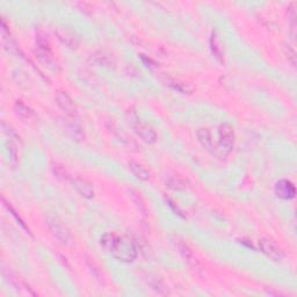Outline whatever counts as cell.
I'll return each instance as SVG.
<instances>
[{"instance_id": "7a4b0ae2", "label": "cell", "mask_w": 297, "mask_h": 297, "mask_svg": "<svg viewBox=\"0 0 297 297\" xmlns=\"http://www.w3.org/2000/svg\"><path fill=\"white\" fill-rule=\"evenodd\" d=\"M36 56L40 59V62L42 63L44 67L50 69L52 71H57L59 69L58 63L55 59L54 55H52L51 49L47 43L46 39H42L39 36L38 39V48H36Z\"/></svg>"}, {"instance_id": "3957f363", "label": "cell", "mask_w": 297, "mask_h": 297, "mask_svg": "<svg viewBox=\"0 0 297 297\" xmlns=\"http://www.w3.org/2000/svg\"><path fill=\"white\" fill-rule=\"evenodd\" d=\"M219 135V146H221V151L227 154L231 152L235 148V131L234 128L231 127L229 123H223L219 125L218 129Z\"/></svg>"}, {"instance_id": "7c38bea8", "label": "cell", "mask_w": 297, "mask_h": 297, "mask_svg": "<svg viewBox=\"0 0 297 297\" xmlns=\"http://www.w3.org/2000/svg\"><path fill=\"white\" fill-rule=\"evenodd\" d=\"M135 131L142 140L146 142V143L152 144L157 141V134L154 133V130L151 127H149V125L143 123H137L135 124Z\"/></svg>"}, {"instance_id": "2e32d148", "label": "cell", "mask_w": 297, "mask_h": 297, "mask_svg": "<svg viewBox=\"0 0 297 297\" xmlns=\"http://www.w3.org/2000/svg\"><path fill=\"white\" fill-rule=\"evenodd\" d=\"M128 196H129L130 200L135 203L136 207L138 208V210H140L142 214L148 215V207H146L145 200L143 197H142V195H141L140 192H137L136 189L130 188V189H128Z\"/></svg>"}, {"instance_id": "ba28073f", "label": "cell", "mask_w": 297, "mask_h": 297, "mask_svg": "<svg viewBox=\"0 0 297 297\" xmlns=\"http://www.w3.org/2000/svg\"><path fill=\"white\" fill-rule=\"evenodd\" d=\"M274 192L276 196L282 199V200H291V199L295 197L296 195V189L295 186L292 185V182L289 180H286V179H282L276 182L274 187Z\"/></svg>"}, {"instance_id": "4fadbf2b", "label": "cell", "mask_w": 297, "mask_h": 297, "mask_svg": "<svg viewBox=\"0 0 297 297\" xmlns=\"http://www.w3.org/2000/svg\"><path fill=\"white\" fill-rule=\"evenodd\" d=\"M89 60L94 62L97 65H101V67H114L115 65V59L111 54H107L105 51H96L91 56Z\"/></svg>"}, {"instance_id": "8992f818", "label": "cell", "mask_w": 297, "mask_h": 297, "mask_svg": "<svg viewBox=\"0 0 297 297\" xmlns=\"http://www.w3.org/2000/svg\"><path fill=\"white\" fill-rule=\"evenodd\" d=\"M176 246L179 251V253L181 254V257L185 259V261L188 263V265L193 268L195 272H201L202 271V266L201 263L199 262L197 258L194 255V252L192 249L187 245L185 242L182 241H176Z\"/></svg>"}, {"instance_id": "d6986e66", "label": "cell", "mask_w": 297, "mask_h": 297, "mask_svg": "<svg viewBox=\"0 0 297 297\" xmlns=\"http://www.w3.org/2000/svg\"><path fill=\"white\" fill-rule=\"evenodd\" d=\"M168 85H170L171 87H173L174 89H178L179 92H184V93H188L192 91V88L187 87V84L185 83H180L179 80L176 79H171L168 81Z\"/></svg>"}, {"instance_id": "277c9868", "label": "cell", "mask_w": 297, "mask_h": 297, "mask_svg": "<svg viewBox=\"0 0 297 297\" xmlns=\"http://www.w3.org/2000/svg\"><path fill=\"white\" fill-rule=\"evenodd\" d=\"M47 225L49 230L51 231V234L58 239L62 244H69L71 239V235L69 233V230L63 225L62 222H59L58 219L55 217H48L47 218Z\"/></svg>"}, {"instance_id": "6da1fadb", "label": "cell", "mask_w": 297, "mask_h": 297, "mask_svg": "<svg viewBox=\"0 0 297 297\" xmlns=\"http://www.w3.org/2000/svg\"><path fill=\"white\" fill-rule=\"evenodd\" d=\"M101 246L120 261L131 262L137 257L135 244L128 237H120L112 233L106 234L101 238Z\"/></svg>"}, {"instance_id": "30bf717a", "label": "cell", "mask_w": 297, "mask_h": 297, "mask_svg": "<svg viewBox=\"0 0 297 297\" xmlns=\"http://www.w3.org/2000/svg\"><path fill=\"white\" fill-rule=\"evenodd\" d=\"M72 186H73V188H75L83 197L85 199L94 197L95 192H94V188H93V185L89 181L85 180V179H81V178L72 179Z\"/></svg>"}, {"instance_id": "9a60e30c", "label": "cell", "mask_w": 297, "mask_h": 297, "mask_svg": "<svg viewBox=\"0 0 297 297\" xmlns=\"http://www.w3.org/2000/svg\"><path fill=\"white\" fill-rule=\"evenodd\" d=\"M129 170L131 171V173L135 176L137 179H140V180H143V181H146L149 180L150 179V173L149 171L146 170L143 165L140 164V162L137 161H129Z\"/></svg>"}, {"instance_id": "9c48e42d", "label": "cell", "mask_w": 297, "mask_h": 297, "mask_svg": "<svg viewBox=\"0 0 297 297\" xmlns=\"http://www.w3.org/2000/svg\"><path fill=\"white\" fill-rule=\"evenodd\" d=\"M197 138H199V141H200V143L203 146H205V149L208 150L209 152L215 154V156H218V157L223 156V157H224V154H223L216 148V146H215L214 141H213V137H211V134L209 131V129H207V128L199 129L197 130Z\"/></svg>"}, {"instance_id": "ffe728a7", "label": "cell", "mask_w": 297, "mask_h": 297, "mask_svg": "<svg viewBox=\"0 0 297 297\" xmlns=\"http://www.w3.org/2000/svg\"><path fill=\"white\" fill-rule=\"evenodd\" d=\"M3 202L5 203V206L7 207V209L10 210L11 213H12V215H13V216L16 218V221H18V222L20 223V225H21L24 230H26V231H28V233H29V229H28V227L26 226V224H24V222L22 221L21 218H20V216H18V214L15 213V210H14L13 208H12V206H10V203H7V202H6V200H5V199H4V197H3ZM29 234H30V233H29Z\"/></svg>"}, {"instance_id": "ac0fdd59", "label": "cell", "mask_w": 297, "mask_h": 297, "mask_svg": "<svg viewBox=\"0 0 297 297\" xmlns=\"http://www.w3.org/2000/svg\"><path fill=\"white\" fill-rule=\"evenodd\" d=\"M166 185H168L170 188L176 189V190L186 188L185 181L182 180L180 177H178V176H170V177H168V180H166Z\"/></svg>"}, {"instance_id": "e0dca14e", "label": "cell", "mask_w": 297, "mask_h": 297, "mask_svg": "<svg viewBox=\"0 0 297 297\" xmlns=\"http://www.w3.org/2000/svg\"><path fill=\"white\" fill-rule=\"evenodd\" d=\"M210 49L211 51H213L214 56L216 57L219 62L223 63V55H224V52H223V49L221 47V41H219L216 32H213V34H211Z\"/></svg>"}, {"instance_id": "5b68a950", "label": "cell", "mask_w": 297, "mask_h": 297, "mask_svg": "<svg viewBox=\"0 0 297 297\" xmlns=\"http://www.w3.org/2000/svg\"><path fill=\"white\" fill-rule=\"evenodd\" d=\"M258 244L262 253H265L268 258L274 260V261H281L284 258L283 251L271 239L261 238L259 239Z\"/></svg>"}, {"instance_id": "5bb4252c", "label": "cell", "mask_w": 297, "mask_h": 297, "mask_svg": "<svg viewBox=\"0 0 297 297\" xmlns=\"http://www.w3.org/2000/svg\"><path fill=\"white\" fill-rule=\"evenodd\" d=\"M14 109L16 115L24 121H30L31 119H35L36 117L35 113L32 112V109L28 107L27 105H24L22 101H16L14 105Z\"/></svg>"}, {"instance_id": "52a82bcc", "label": "cell", "mask_w": 297, "mask_h": 297, "mask_svg": "<svg viewBox=\"0 0 297 297\" xmlns=\"http://www.w3.org/2000/svg\"><path fill=\"white\" fill-rule=\"evenodd\" d=\"M56 104L58 105V107L62 109L63 112H65L68 114L69 116H72V117H76L77 116V106L73 103L72 99L70 96H69L67 93L62 92V91H58L56 93Z\"/></svg>"}, {"instance_id": "8fae6325", "label": "cell", "mask_w": 297, "mask_h": 297, "mask_svg": "<svg viewBox=\"0 0 297 297\" xmlns=\"http://www.w3.org/2000/svg\"><path fill=\"white\" fill-rule=\"evenodd\" d=\"M57 36H58V39L62 41V43L65 44V46L71 48V49H76L78 47V38H77L75 32L72 30L68 29V28H59V29H57L56 31Z\"/></svg>"}]
</instances>
